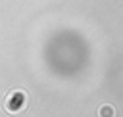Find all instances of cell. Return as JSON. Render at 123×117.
<instances>
[{
    "label": "cell",
    "instance_id": "6da1fadb",
    "mask_svg": "<svg viewBox=\"0 0 123 117\" xmlns=\"http://www.w3.org/2000/svg\"><path fill=\"white\" fill-rule=\"evenodd\" d=\"M25 104H27V94H25V92H21V90H13V92L6 98V109H8V111H12V113H15V111L23 109V107H25Z\"/></svg>",
    "mask_w": 123,
    "mask_h": 117
},
{
    "label": "cell",
    "instance_id": "7a4b0ae2",
    "mask_svg": "<svg viewBox=\"0 0 123 117\" xmlns=\"http://www.w3.org/2000/svg\"><path fill=\"white\" fill-rule=\"evenodd\" d=\"M98 117H115V107L111 104H102L98 109Z\"/></svg>",
    "mask_w": 123,
    "mask_h": 117
}]
</instances>
